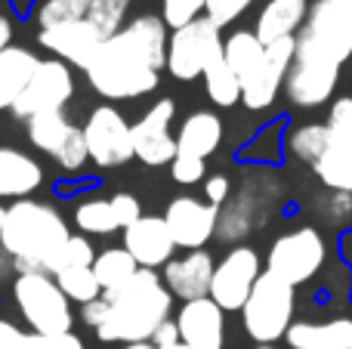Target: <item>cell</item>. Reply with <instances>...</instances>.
Returning <instances> with one entry per match:
<instances>
[{
	"instance_id": "32",
	"label": "cell",
	"mask_w": 352,
	"mask_h": 349,
	"mask_svg": "<svg viewBox=\"0 0 352 349\" xmlns=\"http://www.w3.org/2000/svg\"><path fill=\"white\" fill-rule=\"evenodd\" d=\"M74 223H78V229H84V232H90V235H111L121 229L115 220L111 204L102 201V198H93V201L80 204L78 214H74Z\"/></svg>"
},
{
	"instance_id": "34",
	"label": "cell",
	"mask_w": 352,
	"mask_h": 349,
	"mask_svg": "<svg viewBox=\"0 0 352 349\" xmlns=\"http://www.w3.org/2000/svg\"><path fill=\"white\" fill-rule=\"evenodd\" d=\"M90 3L93 0H43L41 10H37V22H41V28L78 22V19H87Z\"/></svg>"
},
{
	"instance_id": "19",
	"label": "cell",
	"mask_w": 352,
	"mask_h": 349,
	"mask_svg": "<svg viewBox=\"0 0 352 349\" xmlns=\"http://www.w3.org/2000/svg\"><path fill=\"white\" fill-rule=\"evenodd\" d=\"M309 16V0H266V6L256 16L254 34L263 43H275L281 37H297Z\"/></svg>"
},
{
	"instance_id": "22",
	"label": "cell",
	"mask_w": 352,
	"mask_h": 349,
	"mask_svg": "<svg viewBox=\"0 0 352 349\" xmlns=\"http://www.w3.org/2000/svg\"><path fill=\"white\" fill-rule=\"evenodd\" d=\"M43 183V170L31 155L0 148V198H28Z\"/></svg>"
},
{
	"instance_id": "18",
	"label": "cell",
	"mask_w": 352,
	"mask_h": 349,
	"mask_svg": "<svg viewBox=\"0 0 352 349\" xmlns=\"http://www.w3.org/2000/svg\"><path fill=\"white\" fill-rule=\"evenodd\" d=\"M213 257L207 251H188L186 257L170 260L164 266V284L170 291V297L179 300H201V297H210V282H213Z\"/></svg>"
},
{
	"instance_id": "21",
	"label": "cell",
	"mask_w": 352,
	"mask_h": 349,
	"mask_svg": "<svg viewBox=\"0 0 352 349\" xmlns=\"http://www.w3.org/2000/svg\"><path fill=\"white\" fill-rule=\"evenodd\" d=\"M219 142H223V121L213 111H195L176 133V155L207 161L219 148Z\"/></svg>"
},
{
	"instance_id": "23",
	"label": "cell",
	"mask_w": 352,
	"mask_h": 349,
	"mask_svg": "<svg viewBox=\"0 0 352 349\" xmlns=\"http://www.w3.org/2000/svg\"><path fill=\"white\" fill-rule=\"evenodd\" d=\"M37 62L41 59L31 49L16 47V43H10L0 53V109H12L16 105V99L22 96V90L28 87L31 74H34Z\"/></svg>"
},
{
	"instance_id": "48",
	"label": "cell",
	"mask_w": 352,
	"mask_h": 349,
	"mask_svg": "<svg viewBox=\"0 0 352 349\" xmlns=\"http://www.w3.org/2000/svg\"><path fill=\"white\" fill-rule=\"evenodd\" d=\"M349 349H352V346H349Z\"/></svg>"
},
{
	"instance_id": "30",
	"label": "cell",
	"mask_w": 352,
	"mask_h": 349,
	"mask_svg": "<svg viewBox=\"0 0 352 349\" xmlns=\"http://www.w3.org/2000/svg\"><path fill=\"white\" fill-rule=\"evenodd\" d=\"M53 278H56V284L62 288V294H65L72 303H80V306H87V303H93V300L102 297V288H99L96 275H93V266L62 269V272H56Z\"/></svg>"
},
{
	"instance_id": "36",
	"label": "cell",
	"mask_w": 352,
	"mask_h": 349,
	"mask_svg": "<svg viewBox=\"0 0 352 349\" xmlns=\"http://www.w3.org/2000/svg\"><path fill=\"white\" fill-rule=\"evenodd\" d=\"M93 260H96V251H93V245L87 238H80V235H72V238L65 241V247L59 251V260H56V272L62 269H78V266H93Z\"/></svg>"
},
{
	"instance_id": "40",
	"label": "cell",
	"mask_w": 352,
	"mask_h": 349,
	"mask_svg": "<svg viewBox=\"0 0 352 349\" xmlns=\"http://www.w3.org/2000/svg\"><path fill=\"white\" fill-rule=\"evenodd\" d=\"M109 204H111V210H115V220H118V226H121V229L133 226V223L142 216L140 198L130 195V192H118L115 198H109Z\"/></svg>"
},
{
	"instance_id": "16",
	"label": "cell",
	"mask_w": 352,
	"mask_h": 349,
	"mask_svg": "<svg viewBox=\"0 0 352 349\" xmlns=\"http://www.w3.org/2000/svg\"><path fill=\"white\" fill-rule=\"evenodd\" d=\"M124 251L136 260L140 269H158L170 263L176 245L164 216H140L133 226L124 229Z\"/></svg>"
},
{
	"instance_id": "27",
	"label": "cell",
	"mask_w": 352,
	"mask_h": 349,
	"mask_svg": "<svg viewBox=\"0 0 352 349\" xmlns=\"http://www.w3.org/2000/svg\"><path fill=\"white\" fill-rule=\"evenodd\" d=\"M136 272H140V266H136V260L124 247H109V251L96 254V260H93V275H96L102 294L124 288Z\"/></svg>"
},
{
	"instance_id": "33",
	"label": "cell",
	"mask_w": 352,
	"mask_h": 349,
	"mask_svg": "<svg viewBox=\"0 0 352 349\" xmlns=\"http://www.w3.org/2000/svg\"><path fill=\"white\" fill-rule=\"evenodd\" d=\"M133 0H93L90 12H87V22L99 31L102 37H111L124 28V19Z\"/></svg>"
},
{
	"instance_id": "39",
	"label": "cell",
	"mask_w": 352,
	"mask_h": 349,
	"mask_svg": "<svg viewBox=\"0 0 352 349\" xmlns=\"http://www.w3.org/2000/svg\"><path fill=\"white\" fill-rule=\"evenodd\" d=\"M328 127L334 130L337 139H343L346 146H352V96H346V99H337V102L331 105Z\"/></svg>"
},
{
	"instance_id": "43",
	"label": "cell",
	"mask_w": 352,
	"mask_h": 349,
	"mask_svg": "<svg viewBox=\"0 0 352 349\" xmlns=\"http://www.w3.org/2000/svg\"><path fill=\"white\" fill-rule=\"evenodd\" d=\"M10 43H12V25H10V19L0 12V53H3Z\"/></svg>"
},
{
	"instance_id": "42",
	"label": "cell",
	"mask_w": 352,
	"mask_h": 349,
	"mask_svg": "<svg viewBox=\"0 0 352 349\" xmlns=\"http://www.w3.org/2000/svg\"><path fill=\"white\" fill-rule=\"evenodd\" d=\"M176 340H179V331H176V322L170 319V322H164V325H161L158 331H155L152 344L161 349V346H170V344H176Z\"/></svg>"
},
{
	"instance_id": "41",
	"label": "cell",
	"mask_w": 352,
	"mask_h": 349,
	"mask_svg": "<svg viewBox=\"0 0 352 349\" xmlns=\"http://www.w3.org/2000/svg\"><path fill=\"white\" fill-rule=\"evenodd\" d=\"M232 185L226 177H207L204 179V195H207V204H213V207H219V204L229 198Z\"/></svg>"
},
{
	"instance_id": "11",
	"label": "cell",
	"mask_w": 352,
	"mask_h": 349,
	"mask_svg": "<svg viewBox=\"0 0 352 349\" xmlns=\"http://www.w3.org/2000/svg\"><path fill=\"white\" fill-rule=\"evenodd\" d=\"M260 275H263L260 254L248 245L232 247L217 263V269H213L210 300L217 303L223 313H241V306L248 303L250 291H254Z\"/></svg>"
},
{
	"instance_id": "4",
	"label": "cell",
	"mask_w": 352,
	"mask_h": 349,
	"mask_svg": "<svg viewBox=\"0 0 352 349\" xmlns=\"http://www.w3.org/2000/svg\"><path fill=\"white\" fill-rule=\"evenodd\" d=\"M72 238L68 223L59 210L34 198H19L6 207L0 247L16 260L19 272H47L53 275L59 251Z\"/></svg>"
},
{
	"instance_id": "10",
	"label": "cell",
	"mask_w": 352,
	"mask_h": 349,
	"mask_svg": "<svg viewBox=\"0 0 352 349\" xmlns=\"http://www.w3.org/2000/svg\"><path fill=\"white\" fill-rule=\"evenodd\" d=\"M74 93V74L72 65H65L62 59H41L31 74L28 87L22 90V96L12 105V115L19 121H28L34 115H43V111H62L68 105Z\"/></svg>"
},
{
	"instance_id": "9",
	"label": "cell",
	"mask_w": 352,
	"mask_h": 349,
	"mask_svg": "<svg viewBox=\"0 0 352 349\" xmlns=\"http://www.w3.org/2000/svg\"><path fill=\"white\" fill-rule=\"evenodd\" d=\"M127 117L115 109V105H96L87 117L84 130V142H87V155L96 167H121L133 158V136H130Z\"/></svg>"
},
{
	"instance_id": "24",
	"label": "cell",
	"mask_w": 352,
	"mask_h": 349,
	"mask_svg": "<svg viewBox=\"0 0 352 349\" xmlns=\"http://www.w3.org/2000/svg\"><path fill=\"white\" fill-rule=\"evenodd\" d=\"M312 170L318 173V179H322L324 185L343 192V195H352V146L337 139L334 130H331L328 148H324V155L312 164Z\"/></svg>"
},
{
	"instance_id": "7",
	"label": "cell",
	"mask_w": 352,
	"mask_h": 349,
	"mask_svg": "<svg viewBox=\"0 0 352 349\" xmlns=\"http://www.w3.org/2000/svg\"><path fill=\"white\" fill-rule=\"evenodd\" d=\"M223 28L210 22L207 16L182 25L167 41V71L176 80L204 78V71L213 62L223 59Z\"/></svg>"
},
{
	"instance_id": "31",
	"label": "cell",
	"mask_w": 352,
	"mask_h": 349,
	"mask_svg": "<svg viewBox=\"0 0 352 349\" xmlns=\"http://www.w3.org/2000/svg\"><path fill=\"white\" fill-rule=\"evenodd\" d=\"M328 142H331L328 124H303V127L291 130V136H287V148H291L300 161H306V164H316L324 155Z\"/></svg>"
},
{
	"instance_id": "20",
	"label": "cell",
	"mask_w": 352,
	"mask_h": 349,
	"mask_svg": "<svg viewBox=\"0 0 352 349\" xmlns=\"http://www.w3.org/2000/svg\"><path fill=\"white\" fill-rule=\"evenodd\" d=\"M291 349H349L352 346V319L331 322H294L287 328Z\"/></svg>"
},
{
	"instance_id": "1",
	"label": "cell",
	"mask_w": 352,
	"mask_h": 349,
	"mask_svg": "<svg viewBox=\"0 0 352 349\" xmlns=\"http://www.w3.org/2000/svg\"><path fill=\"white\" fill-rule=\"evenodd\" d=\"M352 59V0H316L297 37V56L285 93L297 109H316L334 96L343 62Z\"/></svg>"
},
{
	"instance_id": "35",
	"label": "cell",
	"mask_w": 352,
	"mask_h": 349,
	"mask_svg": "<svg viewBox=\"0 0 352 349\" xmlns=\"http://www.w3.org/2000/svg\"><path fill=\"white\" fill-rule=\"evenodd\" d=\"M204 3L207 0H161V19H164L167 28L176 31L204 16Z\"/></svg>"
},
{
	"instance_id": "13",
	"label": "cell",
	"mask_w": 352,
	"mask_h": 349,
	"mask_svg": "<svg viewBox=\"0 0 352 349\" xmlns=\"http://www.w3.org/2000/svg\"><path fill=\"white\" fill-rule=\"evenodd\" d=\"M176 105L170 99H158L140 121L130 127L133 136V158H140L148 167H164L176 158V139L170 136V124Z\"/></svg>"
},
{
	"instance_id": "12",
	"label": "cell",
	"mask_w": 352,
	"mask_h": 349,
	"mask_svg": "<svg viewBox=\"0 0 352 349\" xmlns=\"http://www.w3.org/2000/svg\"><path fill=\"white\" fill-rule=\"evenodd\" d=\"M294 56H297V37H281L275 43H266L260 68L241 84V102L250 111H263L275 102L294 65Z\"/></svg>"
},
{
	"instance_id": "2",
	"label": "cell",
	"mask_w": 352,
	"mask_h": 349,
	"mask_svg": "<svg viewBox=\"0 0 352 349\" xmlns=\"http://www.w3.org/2000/svg\"><path fill=\"white\" fill-rule=\"evenodd\" d=\"M167 25L161 16H136L105 37L87 65V80L102 99H140L152 93L167 68Z\"/></svg>"
},
{
	"instance_id": "3",
	"label": "cell",
	"mask_w": 352,
	"mask_h": 349,
	"mask_svg": "<svg viewBox=\"0 0 352 349\" xmlns=\"http://www.w3.org/2000/svg\"><path fill=\"white\" fill-rule=\"evenodd\" d=\"M102 319L96 337L102 344H152L155 331L170 322L173 297L155 269H140L124 288L99 297Z\"/></svg>"
},
{
	"instance_id": "8",
	"label": "cell",
	"mask_w": 352,
	"mask_h": 349,
	"mask_svg": "<svg viewBox=\"0 0 352 349\" xmlns=\"http://www.w3.org/2000/svg\"><path fill=\"white\" fill-rule=\"evenodd\" d=\"M322 266H324V238L312 226L294 229V232H285L281 238H275V245L269 247L266 257V272L287 282L291 288L316 278V272Z\"/></svg>"
},
{
	"instance_id": "38",
	"label": "cell",
	"mask_w": 352,
	"mask_h": 349,
	"mask_svg": "<svg viewBox=\"0 0 352 349\" xmlns=\"http://www.w3.org/2000/svg\"><path fill=\"white\" fill-rule=\"evenodd\" d=\"M207 173V164L201 158H188V155H176V158L170 161V177L173 183L179 185H195L201 183Z\"/></svg>"
},
{
	"instance_id": "17",
	"label": "cell",
	"mask_w": 352,
	"mask_h": 349,
	"mask_svg": "<svg viewBox=\"0 0 352 349\" xmlns=\"http://www.w3.org/2000/svg\"><path fill=\"white\" fill-rule=\"evenodd\" d=\"M173 322L176 331H179V340L192 349H223V328H226L223 309L210 297L182 303V309L176 313Z\"/></svg>"
},
{
	"instance_id": "37",
	"label": "cell",
	"mask_w": 352,
	"mask_h": 349,
	"mask_svg": "<svg viewBox=\"0 0 352 349\" xmlns=\"http://www.w3.org/2000/svg\"><path fill=\"white\" fill-rule=\"evenodd\" d=\"M250 3H254V0H207L204 16L210 19L217 28H226V25H232L235 19H241L244 12L250 10Z\"/></svg>"
},
{
	"instance_id": "45",
	"label": "cell",
	"mask_w": 352,
	"mask_h": 349,
	"mask_svg": "<svg viewBox=\"0 0 352 349\" xmlns=\"http://www.w3.org/2000/svg\"><path fill=\"white\" fill-rule=\"evenodd\" d=\"M161 349H192V346L182 344V340H176V344H170V346H161Z\"/></svg>"
},
{
	"instance_id": "28",
	"label": "cell",
	"mask_w": 352,
	"mask_h": 349,
	"mask_svg": "<svg viewBox=\"0 0 352 349\" xmlns=\"http://www.w3.org/2000/svg\"><path fill=\"white\" fill-rule=\"evenodd\" d=\"M0 349H84V344L74 334H56V337L34 331L25 334L12 322L0 319Z\"/></svg>"
},
{
	"instance_id": "44",
	"label": "cell",
	"mask_w": 352,
	"mask_h": 349,
	"mask_svg": "<svg viewBox=\"0 0 352 349\" xmlns=\"http://www.w3.org/2000/svg\"><path fill=\"white\" fill-rule=\"evenodd\" d=\"M121 349H158L155 344H127V346H121Z\"/></svg>"
},
{
	"instance_id": "26",
	"label": "cell",
	"mask_w": 352,
	"mask_h": 349,
	"mask_svg": "<svg viewBox=\"0 0 352 349\" xmlns=\"http://www.w3.org/2000/svg\"><path fill=\"white\" fill-rule=\"evenodd\" d=\"M263 53H266V43H263L254 31H235V34H229L223 41V59H226V65L241 78V84L260 68Z\"/></svg>"
},
{
	"instance_id": "15",
	"label": "cell",
	"mask_w": 352,
	"mask_h": 349,
	"mask_svg": "<svg viewBox=\"0 0 352 349\" xmlns=\"http://www.w3.org/2000/svg\"><path fill=\"white\" fill-rule=\"evenodd\" d=\"M41 47L53 53V59H62L65 65H78L87 71V65L93 62L96 49L102 47L105 37L93 28L87 19L65 25H53V28H41Z\"/></svg>"
},
{
	"instance_id": "5",
	"label": "cell",
	"mask_w": 352,
	"mask_h": 349,
	"mask_svg": "<svg viewBox=\"0 0 352 349\" xmlns=\"http://www.w3.org/2000/svg\"><path fill=\"white\" fill-rule=\"evenodd\" d=\"M12 297L16 306L22 313V319L28 322V328L34 334H72L74 315H72V300L62 294V288L56 284L53 275L47 272H22L12 284Z\"/></svg>"
},
{
	"instance_id": "14",
	"label": "cell",
	"mask_w": 352,
	"mask_h": 349,
	"mask_svg": "<svg viewBox=\"0 0 352 349\" xmlns=\"http://www.w3.org/2000/svg\"><path fill=\"white\" fill-rule=\"evenodd\" d=\"M217 220H219V210L192 195L173 198L164 210V223H167V232H170L173 245L188 247V251H201L213 238Z\"/></svg>"
},
{
	"instance_id": "29",
	"label": "cell",
	"mask_w": 352,
	"mask_h": 349,
	"mask_svg": "<svg viewBox=\"0 0 352 349\" xmlns=\"http://www.w3.org/2000/svg\"><path fill=\"white\" fill-rule=\"evenodd\" d=\"M204 87L210 102L219 105V109H232L235 102H241V78L226 65V59L213 62L204 71Z\"/></svg>"
},
{
	"instance_id": "6",
	"label": "cell",
	"mask_w": 352,
	"mask_h": 349,
	"mask_svg": "<svg viewBox=\"0 0 352 349\" xmlns=\"http://www.w3.org/2000/svg\"><path fill=\"white\" fill-rule=\"evenodd\" d=\"M241 319L250 340H256L260 346L278 344L294 325V288L275 278L272 272H263L248 303L241 306Z\"/></svg>"
},
{
	"instance_id": "25",
	"label": "cell",
	"mask_w": 352,
	"mask_h": 349,
	"mask_svg": "<svg viewBox=\"0 0 352 349\" xmlns=\"http://www.w3.org/2000/svg\"><path fill=\"white\" fill-rule=\"evenodd\" d=\"M74 127H78V124L68 121L65 111H43V115H34L25 121L31 146L47 152V155H53V158L65 148V142H68V136H72Z\"/></svg>"
},
{
	"instance_id": "46",
	"label": "cell",
	"mask_w": 352,
	"mask_h": 349,
	"mask_svg": "<svg viewBox=\"0 0 352 349\" xmlns=\"http://www.w3.org/2000/svg\"><path fill=\"white\" fill-rule=\"evenodd\" d=\"M3 216H6V207L0 204V232H3Z\"/></svg>"
},
{
	"instance_id": "47",
	"label": "cell",
	"mask_w": 352,
	"mask_h": 349,
	"mask_svg": "<svg viewBox=\"0 0 352 349\" xmlns=\"http://www.w3.org/2000/svg\"><path fill=\"white\" fill-rule=\"evenodd\" d=\"M256 349H275V346H256Z\"/></svg>"
}]
</instances>
